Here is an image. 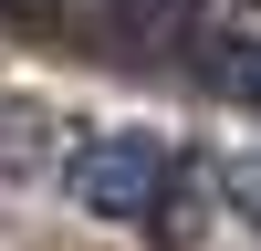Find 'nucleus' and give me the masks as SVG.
Here are the masks:
<instances>
[{"label": "nucleus", "instance_id": "obj_1", "mask_svg": "<svg viewBox=\"0 0 261 251\" xmlns=\"http://www.w3.org/2000/svg\"><path fill=\"white\" fill-rule=\"evenodd\" d=\"M63 178H73V199L94 209V220H157L167 188H178V146H167V136H136V126H115V136H84Z\"/></svg>", "mask_w": 261, "mask_h": 251}, {"label": "nucleus", "instance_id": "obj_2", "mask_svg": "<svg viewBox=\"0 0 261 251\" xmlns=\"http://www.w3.org/2000/svg\"><path fill=\"white\" fill-rule=\"evenodd\" d=\"M188 63H199L230 105H261V11L251 0H199V11H188Z\"/></svg>", "mask_w": 261, "mask_h": 251}, {"label": "nucleus", "instance_id": "obj_3", "mask_svg": "<svg viewBox=\"0 0 261 251\" xmlns=\"http://www.w3.org/2000/svg\"><path fill=\"white\" fill-rule=\"evenodd\" d=\"M42 157H53V115H42V105H0V167L32 178Z\"/></svg>", "mask_w": 261, "mask_h": 251}, {"label": "nucleus", "instance_id": "obj_4", "mask_svg": "<svg viewBox=\"0 0 261 251\" xmlns=\"http://www.w3.org/2000/svg\"><path fill=\"white\" fill-rule=\"evenodd\" d=\"M220 188H230V209L261 230V157H230V167H220Z\"/></svg>", "mask_w": 261, "mask_h": 251}]
</instances>
